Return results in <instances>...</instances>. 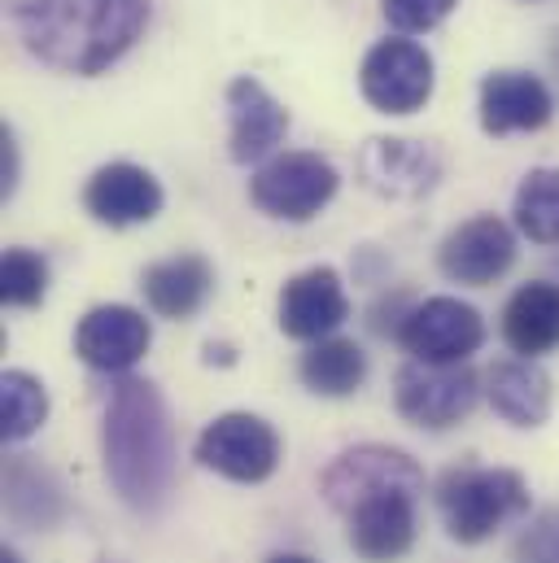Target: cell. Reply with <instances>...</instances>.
Wrapping results in <instances>:
<instances>
[{
  "mask_svg": "<svg viewBox=\"0 0 559 563\" xmlns=\"http://www.w3.org/2000/svg\"><path fill=\"white\" fill-rule=\"evenodd\" d=\"M324 498L350 525V547L368 563H394L416 547L424 472L407 450L354 445L341 450L324 481Z\"/></svg>",
  "mask_w": 559,
  "mask_h": 563,
  "instance_id": "cell-1",
  "label": "cell"
},
{
  "mask_svg": "<svg viewBox=\"0 0 559 563\" xmlns=\"http://www.w3.org/2000/svg\"><path fill=\"white\" fill-rule=\"evenodd\" d=\"M9 26L35 62L101 75L144 35L149 0H9Z\"/></svg>",
  "mask_w": 559,
  "mask_h": 563,
  "instance_id": "cell-2",
  "label": "cell"
},
{
  "mask_svg": "<svg viewBox=\"0 0 559 563\" xmlns=\"http://www.w3.org/2000/svg\"><path fill=\"white\" fill-rule=\"evenodd\" d=\"M101 454H106V476L114 494L132 511H157L175 485V428L162 394L123 376L106 402L101 423Z\"/></svg>",
  "mask_w": 559,
  "mask_h": 563,
  "instance_id": "cell-3",
  "label": "cell"
},
{
  "mask_svg": "<svg viewBox=\"0 0 559 563\" xmlns=\"http://www.w3.org/2000/svg\"><path fill=\"white\" fill-rule=\"evenodd\" d=\"M437 511L454 542L476 547L529 511V485L512 467H450L437 481Z\"/></svg>",
  "mask_w": 559,
  "mask_h": 563,
  "instance_id": "cell-4",
  "label": "cell"
},
{
  "mask_svg": "<svg viewBox=\"0 0 559 563\" xmlns=\"http://www.w3.org/2000/svg\"><path fill=\"white\" fill-rule=\"evenodd\" d=\"M341 188V175L328 157L319 153H306V148H293V153H280L272 162L259 166V175L250 179V197L263 214L284 219V223H306L315 219Z\"/></svg>",
  "mask_w": 559,
  "mask_h": 563,
  "instance_id": "cell-5",
  "label": "cell"
},
{
  "mask_svg": "<svg viewBox=\"0 0 559 563\" xmlns=\"http://www.w3.org/2000/svg\"><path fill=\"white\" fill-rule=\"evenodd\" d=\"M193 454H197L201 467L219 472L223 481L263 485L267 476H276L280 467V437L263 416L228 411V416H219V420L201 428Z\"/></svg>",
  "mask_w": 559,
  "mask_h": 563,
  "instance_id": "cell-6",
  "label": "cell"
},
{
  "mask_svg": "<svg viewBox=\"0 0 559 563\" xmlns=\"http://www.w3.org/2000/svg\"><path fill=\"white\" fill-rule=\"evenodd\" d=\"M398 341L416 363H468V354H476L485 341V319L459 297H428L403 314Z\"/></svg>",
  "mask_w": 559,
  "mask_h": 563,
  "instance_id": "cell-7",
  "label": "cell"
},
{
  "mask_svg": "<svg viewBox=\"0 0 559 563\" xmlns=\"http://www.w3.org/2000/svg\"><path fill=\"white\" fill-rule=\"evenodd\" d=\"M432 57L428 48L416 40H381L368 57H363V70H359V88L368 97L372 110L381 114H416L428 106L432 97Z\"/></svg>",
  "mask_w": 559,
  "mask_h": 563,
  "instance_id": "cell-8",
  "label": "cell"
},
{
  "mask_svg": "<svg viewBox=\"0 0 559 563\" xmlns=\"http://www.w3.org/2000/svg\"><path fill=\"white\" fill-rule=\"evenodd\" d=\"M481 398V380L468 363H407L394 380V402L403 420L419 423V428H450L459 423Z\"/></svg>",
  "mask_w": 559,
  "mask_h": 563,
  "instance_id": "cell-9",
  "label": "cell"
},
{
  "mask_svg": "<svg viewBox=\"0 0 559 563\" xmlns=\"http://www.w3.org/2000/svg\"><path fill=\"white\" fill-rule=\"evenodd\" d=\"M512 263H516V232L494 214H476L459 223L437 250L441 276L454 284H472V288L503 280Z\"/></svg>",
  "mask_w": 559,
  "mask_h": 563,
  "instance_id": "cell-10",
  "label": "cell"
},
{
  "mask_svg": "<svg viewBox=\"0 0 559 563\" xmlns=\"http://www.w3.org/2000/svg\"><path fill=\"white\" fill-rule=\"evenodd\" d=\"M153 345V328L136 306L110 301V306H92L79 328H75V354L92 367V372H132Z\"/></svg>",
  "mask_w": 559,
  "mask_h": 563,
  "instance_id": "cell-11",
  "label": "cell"
},
{
  "mask_svg": "<svg viewBox=\"0 0 559 563\" xmlns=\"http://www.w3.org/2000/svg\"><path fill=\"white\" fill-rule=\"evenodd\" d=\"M350 319L346 284L332 267H306L280 288V332L293 341H324Z\"/></svg>",
  "mask_w": 559,
  "mask_h": 563,
  "instance_id": "cell-12",
  "label": "cell"
},
{
  "mask_svg": "<svg viewBox=\"0 0 559 563\" xmlns=\"http://www.w3.org/2000/svg\"><path fill=\"white\" fill-rule=\"evenodd\" d=\"M359 175L376 197L390 201H416L432 192L441 179V157L419 141H398V136H376L359 153Z\"/></svg>",
  "mask_w": 559,
  "mask_h": 563,
  "instance_id": "cell-13",
  "label": "cell"
},
{
  "mask_svg": "<svg viewBox=\"0 0 559 563\" xmlns=\"http://www.w3.org/2000/svg\"><path fill=\"white\" fill-rule=\"evenodd\" d=\"M556 114L551 88L529 70H494L481 84V128L485 136L542 132Z\"/></svg>",
  "mask_w": 559,
  "mask_h": 563,
  "instance_id": "cell-14",
  "label": "cell"
},
{
  "mask_svg": "<svg viewBox=\"0 0 559 563\" xmlns=\"http://www.w3.org/2000/svg\"><path fill=\"white\" fill-rule=\"evenodd\" d=\"M228 123H232L228 153L241 166L272 157L276 144L288 136V110L280 106L254 75H241V79L228 84Z\"/></svg>",
  "mask_w": 559,
  "mask_h": 563,
  "instance_id": "cell-15",
  "label": "cell"
},
{
  "mask_svg": "<svg viewBox=\"0 0 559 563\" xmlns=\"http://www.w3.org/2000/svg\"><path fill=\"white\" fill-rule=\"evenodd\" d=\"M162 184L136 166V162H110V166H101L92 179H88V188H84V206H88V214L97 219V223H106V228H136V223H149V219H157V210H162Z\"/></svg>",
  "mask_w": 559,
  "mask_h": 563,
  "instance_id": "cell-16",
  "label": "cell"
},
{
  "mask_svg": "<svg viewBox=\"0 0 559 563\" xmlns=\"http://www.w3.org/2000/svg\"><path fill=\"white\" fill-rule=\"evenodd\" d=\"M503 341L520 358H542L559 350V284L529 280L503 306Z\"/></svg>",
  "mask_w": 559,
  "mask_h": 563,
  "instance_id": "cell-17",
  "label": "cell"
},
{
  "mask_svg": "<svg viewBox=\"0 0 559 563\" xmlns=\"http://www.w3.org/2000/svg\"><path fill=\"white\" fill-rule=\"evenodd\" d=\"M485 385H490L485 394H490L494 416H503L516 428H538L551 416L556 389H551V376L534 358H503V363H494Z\"/></svg>",
  "mask_w": 559,
  "mask_h": 563,
  "instance_id": "cell-18",
  "label": "cell"
},
{
  "mask_svg": "<svg viewBox=\"0 0 559 563\" xmlns=\"http://www.w3.org/2000/svg\"><path fill=\"white\" fill-rule=\"evenodd\" d=\"M140 288H144V301L153 314L188 319L206 306V297L215 288V267L201 254H171L140 276Z\"/></svg>",
  "mask_w": 559,
  "mask_h": 563,
  "instance_id": "cell-19",
  "label": "cell"
},
{
  "mask_svg": "<svg viewBox=\"0 0 559 563\" xmlns=\"http://www.w3.org/2000/svg\"><path fill=\"white\" fill-rule=\"evenodd\" d=\"M302 385L319 398H350L368 380V354L363 345L346 336H324L302 354Z\"/></svg>",
  "mask_w": 559,
  "mask_h": 563,
  "instance_id": "cell-20",
  "label": "cell"
},
{
  "mask_svg": "<svg viewBox=\"0 0 559 563\" xmlns=\"http://www.w3.org/2000/svg\"><path fill=\"white\" fill-rule=\"evenodd\" d=\"M4 507L18 525L48 529L62 516V489L44 467H35L26 459H13L9 472H4Z\"/></svg>",
  "mask_w": 559,
  "mask_h": 563,
  "instance_id": "cell-21",
  "label": "cell"
},
{
  "mask_svg": "<svg viewBox=\"0 0 559 563\" xmlns=\"http://www.w3.org/2000/svg\"><path fill=\"white\" fill-rule=\"evenodd\" d=\"M516 228L520 236H529L534 245H559V170L556 166H538L520 179L516 188Z\"/></svg>",
  "mask_w": 559,
  "mask_h": 563,
  "instance_id": "cell-22",
  "label": "cell"
},
{
  "mask_svg": "<svg viewBox=\"0 0 559 563\" xmlns=\"http://www.w3.org/2000/svg\"><path fill=\"white\" fill-rule=\"evenodd\" d=\"M48 420V389L31 372L0 376V432L4 441H26Z\"/></svg>",
  "mask_w": 559,
  "mask_h": 563,
  "instance_id": "cell-23",
  "label": "cell"
},
{
  "mask_svg": "<svg viewBox=\"0 0 559 563\" xmlns=\"http://www.w3.org/2000/svg\"><path fill=\"white\" fill-rule=\"evenodd\" d=\"M48 292V263L35 250H4L0 258V297L4 306H40Z\"/></svg>",
  "mask_w": 559,
  "mask_h": 563,
  "instance_id": "cell-24",
  "label": "cell"
},
{
  "mask_svg": "<svg viewBox=\"0 0 559 563\" xmlns=\"http://www.w3.org/2000/svg\"><path fill=\"white\" fill-rule=\"evenodd\" d=\"M454 4H459V0H381L390 26H398V31H407V35L441 26V22L454 13Z\"/></svg>",
  "mask_w": 559,
  "mask_h": 563,
  "instance_id": "cell-25",
  "label": "cell"
},
{
  "mask_svg": "<svg viewBox=\"0 0 559 563\" xmlns=\"http://www.w3.org/2000/svg\"><path fill=\"white\" fill-rule=\"evenodd\" d=\"M516 563H559V507L534 516L516 542Z\"/></svg>",
  "mask_w": 559,
  "mask_h": 563,
  "instance_id": "cell-26",
  "label": "cell"
},
{
  "mask_svg": "<svg viewBox=\"0 0 559 563\" xmlns=\"http://www.w3.org/2000/svg\"><path fill=\"white\" fill-rule=\"evenodd\" d=\"M18 184V144H13V132L0 128V192L9 197Z\"/></svg>",
  "mask_w": 559,
  "mask_h": 563,
  "instance_id": "cell-27",
  "label": "cell"
},
{
  "mask_svg": "<svg viewBox=\"0 0 559 563\" xmlns=\"http://www.w3.org/2000/svg\"><path fill=\"white\" fill-rule=\"evenodd\" d=\"M267 563H319V560H310V555H297V551H284V555H272Z\"/></svg>",
  "mask_w": 559,
  "mask_h": 563,
  "instance_id": "cell-28",
  "label": "cell"
},
{
  "mask_svg": "<svg viewBox=\"0 0 559 563\" xmlns=\"http://www.w3.org/2000/svg\"><path fill=\"white\" fill-rule=\"evenodd\" d=\"M0 563H22V555L18 551H0Z\"/></svg>",
  "mask_w": 559,
  "mask_h": 563,
  "instance_id": "cell-29",
  "label": "cell"
}]
</instances>
